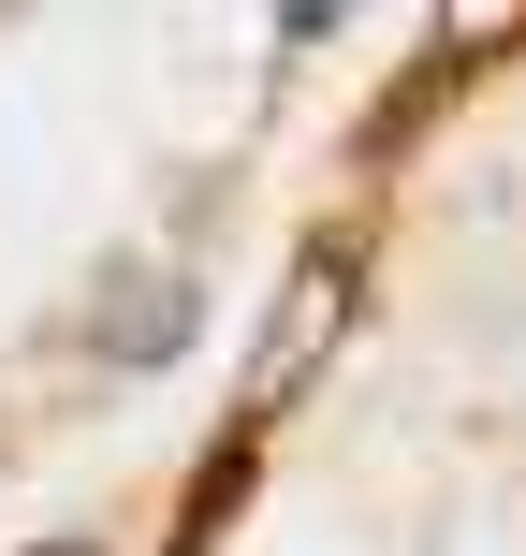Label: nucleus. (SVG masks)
<instances>
[{
	"mask_svg": "<svg viewBox=\"0 0 526 556\" xmlns=\"http://www.w3.org/2000/svg\"><path fill=\"white\" fill-rule=\"evenodd\" d=\"M191 264H117L103 278V293H88V352H103V366H176V352H191Z\"/></svg>",
	"mask_w": 526,
	"mask_h": 556,
	"instance_id": "1",
	"label": "nucleus"
},
{
	"mask_svg": "<svg viewBox=\"0 0 526 556\" xmlns=\"http://www.w3.org/2000/svg\"><path fill=\"white\" fill-rule=\"evenodd\" d=\"M336 323H351V250H307V264H293V307H278V337L249 352V410H278V395L336 352Z\"/></svg>",
	"mask_w": 526,
	"mask_h": 556,
	"instance_id": "2",
	"label": "nucleus"
},
{
	"mask_svg": "<svg viewBox=\"0 0 526 556\" xmlns=\"http://www.w3.org/2000/svg\"><path fill=\"white\" fill-rule=\"evenodd\" d=\"M44 556H103V542H44Z\"/></svg>",
	"mask_w": 526,
	"mask_h": 556,
	"instance_id": "3",
	"label": "nucleus"
}]
</instances>
